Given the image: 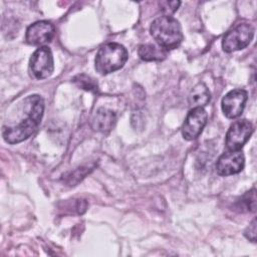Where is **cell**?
Listing matches in <instances>:
<instances>
[{"label": "cell", "mask_w": 257, "mask_h": 257, "mask_svg": "<svg viewBox=\"0 0 257 257\" xmlns=\"http://www.w3.org/2000/svg\"><path fill=\"white\" fill-rule=\"evenodd\" d=\"M211 93L207 85L203 82L196 84L189 94V103L193 107H203L209 103Z\"/></svg>", "instance_id": "obj_13"}, {"label": "cell", "mask_w": 257, "mask_h": 257, "mask_svg": "<svg viewBox=\"0 0 257 257\" xmlns=\"http://www.w3.org/2000/svg\"><path fill=\"white\" fill-rule=\"evenodd\" d=\"M92 170V167L89 166H85V167H79L76 170L70 172L69 174L65 175V177L63 178V182L65 184H67L68 186L72 187L75 186L77 183H79L90 171Z\"/></svg>", "instance_id": "obj_16"}, {"label": "cell", "mask_w": 257, "mask_h": 257, "mask_svg": "<svg viewBox=\"0 0 257 257\" xmlns=\"http://www.w3.org/2000/svg\"><path fill=\"white\" fill-rule=\"evenodd\" d=\"M29 68L33 76L37 79L49 77L54 69L53 56L50 48L47 46L37 48L30 57Z\"/></svg>", "instance_id": "obj_5"}, {"label": "cell", "mask_w": 257, "mask_h": 257, "mask_svg": "<svg viewBox=\"0 0 257 257\" xmlns=\"http://www.w3.org/2000/svg\"><path fill=\"white\" fill-rule=\"evenodd\" d=\"M27 117L16 126L3 127L2 136L8 144H18L31 137L38 128L44 111L43 98L38 94L29 95L24 100Z\"/></svg>", "instance_id": "obj_1"}, {"label": "cell", "mask_w": 257, "mask_h": 257, "mask_svg": "<svg viewBox=\"0 0 257 257\" xmlns=\"http://www.w3.org/2000/svg\"><path fill=\"white\" fill-rule=\"evenodd\" d=\"M244 236L251 242H256V219H253L251 224L246 228Z\"/></svg>", "instance_id": "obj_18"}, {"label": "cell", "mask_w": 257, "mask_h": 257, "mask_svg": "<svg viewBox=\"0 0 257 257\" xmlns=\"http://www.w3.org/2000/svg\"><path fill=\"white\" fill-rule=\"evenodd\" d=\"M72 82L79 88L84 89L86 91L90 92H97L98 91V85L97 82L91 78L90 76L86 74H77L72 78Z\"/></svg>", "instance_id": "obj_15"}, {"label": "cell", "mask_w": 257, "mask_h": 257, "mask_svg": "<svg viewBox=\"0 0 257 257\" xmlns=\"http://www.w3.org/2000/svg\"><path fill=\"white\" fill-rule=\"evenodd\" d=\"M116 122V115L114 111L100 107L94 113L91 119V127L100 133H108Z\"/></svg>", "instance_id": "obj_11"}, {"label": "cell", "mask_w": 257, "mask_h": 257, "mask_svg": "<svg viewBox=\"0 0 257 257\" xmlns=\"http://www.w3.org/2000/svg\"><path fill=\"white\" fill-rule=\"evenodd\" d=\"M253 36V26L249 23H240L224 35L222 41L223 50L228 53L241 50L249 45Z\"/></svg>", "instance_id": "obj_4"}, {"label": "cell", "mask_w": 257, "mask_h": 257, "mask_svg": "<svg viewBox=\"0 0 257 257\" xmlns=\"http://www.w3.org/2000/svg\"><path fill=\"white\" fill-rule=\"evenodd\" d=\"M150 32L159 46L166 50L177 48L183 40V32L179 21L172 16L156 18L150 27Z\"/></svg>", "instance_id": "obj_2"}, {"label": "cell", "mask_w": 257, "mask_h": 257, "mask_svg": "<svg viewBox=\"0 0 257 257\" xmlns=\"http://www.w3.org/2000/svg\"><path fill=\"white\" fill-rule=\"evenodd\" d=\"M127 51L119 43L108 42L101 45L95 56V70L104 75L120 69L127 60Z\"/></svg>", "instance_id": "obj_3"}, {"label": "cell", "mask_w": 257, "mask_h": 257, "mask_svg": "<svg viewBox=\"0 0 257 257\" xmlns=\"http://www.w3.org/2000/svg\"><path fill=\"white\" fill-rule=\"evenodd\" d=\"M160 9L166 16H170L171 14L175 13L179 6L181 5L180 1H161L160 3Z\"/></svg>", "instance_id": "obj_17"}, {"label": "cell", "mask_w": 257, "mask_h": 257, "mask_svg": "<svg viewBox=\"0 0 257 257\" xmlns=\"http://www.w3.org/2000/svg\"><path fill=\"white\" fill-rule=\"evenodd\" d=\"M246 101V90L241 88L230 90L222 99V110L228 118H236L243 112Z\"/></svg>", "instance_id": "obj_10"}, {"label": "cell", "mask_w": 257, "mask_h": 257, "mask_svg": "<svg viewBox=\"0 0 257 257\" xmlns=\"http://www.w3.org/2000/svg\"><path fill=\"white\" fill-rule=\"evenodd\" d=\"M236 209L240 212H255L256 211V190L253 188L245 193L235 204Z\"/></svg>", "instance_id": "obj_14"}, {"label": "cell", "mask_w": 257, "mask_h": 257, "mask_svg": "<svg viewBox=\"0 0 257 257\" xmlns=\"http://www.w3.org/2000/svg\"><path fill=\"white\" fill-rule=\"evenodd\" d=\"M245 164L241 151H227L222 154L216 164V172L220 176H231L240 173Z\"/></svg>", "instance_id": "obj_9"}, {"label": "cell", "mask_w": 257, "mask_h": 257, "mask_svg": "<svg viewBox=\"0 0 257 257\" xmlns=\"http://www.w3.org/2000/svg\"><path fill=\"white\" fill-rule=\"evenodd\" d=\"M55 34V27L49 21H37L31 24L25 35V40L30 45H43L49 43Z\"/></svg>", "instance_id": "obj_8"}, {"label": "cell", "mask_w": 257, "mask_h": 257, "mask_svg": "<svg viewBox=\"0 0 257 257\" xmlns=\"http://www.w3.org/2000/svg\"><path fill=\"white\" fill-rule=\"evenodd\" d=\"M138 54L145 61H162L168 55V50L154 44H142L138 48Z\"/></svg>", "instance_id": "obj_12"}, {"label": "cell", "mask_w": 257, "mask_h": 257, "mask_svg": "<svg viewBox=\"0 0 257 257\" xmlns=\"http://www.w3.org/2000/svg\"><path fill=\"white\" fill-rule=\"evenodd\" d=\"M208 115L203 107H193L188 112L182 125L183 138L187 141L197 139L207 123Z\"/></svg>", "instance_id": "obj_7"}, {"label": "cell", "mask_w": 257, "mask_h": 257, "mask_svg": "<svg viewBox=\"0 0 257 257\" xmlns=\"http://www.w3.org/2000/svg\"><path fill=\"white\" fill-rule=\"evenodd\" d=\"M254 131L253 124L247 119L234 121L226 134V148L228 151H241Z\"/></svg>", "instance_id": "obj_6"}]
</instances>
